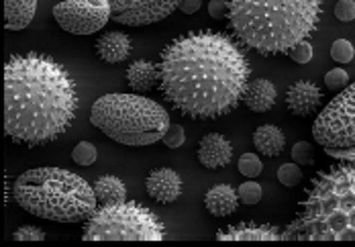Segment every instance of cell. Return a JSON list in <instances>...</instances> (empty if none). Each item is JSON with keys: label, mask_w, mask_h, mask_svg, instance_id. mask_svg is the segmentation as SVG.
Wrapping results in <instances>:
<instances>
[{"label": "cell", "mask_w": 355, "mask_h": 247, "mask_svg": "<svg viewBox=\"0 0 355 247\" xmlns=\"http://www.w3.org/2000/svg\"><path fill=\"white\" fill-rule=\"evenodd\" d=\"M15 203L39 219L55 223L86 221L98 207L94 186L64 168H33L15 180Z\"/></svg>", "instance_id": "5"}, {"label": "cell", "mask_w": 355, "mask_h": 247, "mask_svg": "<svg viewBox=\"0 0 355 247\" xmlns=\"http://www.w3.org/2000/svg\"><path fill=\"white\" fill-rule=\"evenodd\" d=\"M322 103V92L315 82L309 80H298L294 84H290V88L286 90V108L294 114V117H311L319 110Z\"/></svg>", "instance_id": "11"}, {"label": "cell", "mask_w": 355, "mask_h": 247, "mask_svg": "<svg viewBox=\"0 0 355 247\" xmlns=\"http://www.w3.org/2000/svg\"><path fill=\"white\" fill-rule=\"evenodd\" d=\"M278 180L284 184V186H298L302 182V170L298 168V164H282L280 170H278Z\"/></svg>", "instance_id": "28"}, {"label": "cell", "mask_w": 355, "mask_h": 247, "mask_svg": "<svg viewBox=\"0 0 355 247\" xmlns=\"http://www.w3.org/2000/svg\"><path fill=\"white\" fill-rule=\"evenodd\" d=\"M12 239L15 241H43L45 233H43V229H39L35 225H23L12 233Z\"/></svg>", "instance_id": "29"}, {"label": "cell", "mask_w": 355, "mask_h": 247, "mask_svg": "<svg viewBox=\"0 0 355 247\" xmlns=\"http://www.w3.org/2000/svg\"><path fill=\"white\" fill-rule=\"evenodd\" d=\"M94 194L101 205L116 203L127 198V186L116 176H101L94 182Z\"/></svg>", "instance_id": "21"}, {"label": "cell", "mask_w": 355, "mask_h": 247, "mask_svg": "<svg viewBox=\"0 0 355 247\" xmlns=\"http://www.w3.org/2000/svg\"><path fill=\"white\" fill-rule=\"evenodd\" d=\"M354 45L347 41V39H337L333 45H331V58L337 62V64H349L354 60Z\"/></svg>", "instance_id": "23"}, {"label": "cell", "mask_w": 355, "mask_h": 247, "mask_svg": "<svg viewBox=\"0 0 355 247\" xmlns=\"http://www.w3.org/2000/svg\"><path fill=\"white\" fill-rule=\"evenodd\" d=\"M261 160L255 153H243L239 157V172L245 178H255L261 174Z\"/></svg>", "instance_id": "27"}, {"label": "cell", "mask_w": 355, "mask_h": 247, "mask_svg": "<svg viewBox=\"0 0 355 247\" xmlns=\"http://www.w3.org/2000/svg\"><path fill=\"white\" fill-rule=\"evenodd\" d=\"M84 241H164L166 225L137 201H116L96 207L82 229Z\"/></svg>", "instance_id": "7"}, {"label": "cell", "mask_w": 355, "mask_h": 247, "mask_svg": "<svg viewBox=\"0 0 355 247\" xmlns=\"http://www.w3.org/2000/svg\"><path fill=\"white\" fill-rule=\"evenodd\" d=\"M37 10V0H4L6 31H23L31 25Z\"/></svg>", "instance_id": "17"}, {"label": "cell", "mask_w": 355, "mask_h": 247, "mask_svg": "<svg viewBox=\"0 0 355 247\" xmlns=\"http://www.w3.org/2000/svg\"><path fill=\"white\" fill-rule=\"evenodd\" d=\"M335 17L343 23H349L355 19V0H339L335 4Z\"/></svg>", "instance_id": "32"}, {"label": "cell", "mask_w": 355, "mask_h": 247, "mask_svg": "<svg viewBox=\"0 0 355 247\" xmlns=\"http://www.w3.org/2000/svg\"><path fill=\"white\" fill-rule=\"evenodd\" d=\"M251 64L245 47L220 29H194L159 53L157 90L174 110L194 121L233 112L245 101Z\"/></svg>", "instance_id": "1"}, {"label": "cell", "mask_w": 355, "mask_h": 247, "mask_svg": "<svg viewBox=\"0 0 355 247\" xmlns=\"http://www.w3.org/2000/svg\"><path fill=\"white\" fill-rule=\"evenodd\" d=\"M218 241H284V231L274 225L261 223H237L216 233Z\"/></svg>", "instance_id": "12"}, {"label": "cell", "mask_w": 355, "mask_h": 247, "mask_svg": "<svg viewBox=\"0 0 355 247\" xmlns=\"http://www.w3.org/2000/svg\"><path fill=\"white\" fill-rule=\"evenodd\" d=\"M233 160V145L220 133H207L198 143V162L209 168H225Z\"/></svg>", "instance_id": "14"}, {"label": "cell", "mask_w": 355, "mask_h": 247, "mask_svg": "<svg viewBox=\"0 0 355 247\" xmlns=\"http://www.w3.org/2000/svg\"><path fill=\"white\" fill-rule=\"evenodd\" d=\"M112 10V21L127 27H145L164 21L182 0H108Z\"/></svg>", "instance_id": "10"}, {"label": "cell", "mask_w": 355, "mask_h": 247, "mask_svg": "<svg viewBox=\"0 0 355 247\" xmlns=\"http://www.w3.org/2000/svg\"><path fill=\"white\" fill-rule=\"evenodd\" d=\"M96 147L90 142H80L73 151H71V160L78 164V166H92L96 162Z\"/></svg>", "instance_id": "22"}, {"label": "cell", "mask_w": 355, "mask_h": 247, "mask_svg": "<svg viewBox=\"0 0 355 247\" xmlns=\"http://www.w3.org/2000/svg\"><path fill=\"white\" fill-rule=\"evenodd\" d=\"M90 123L107 137L121 145L145 147L164 139L170 129V114L166 108L137 94H105L90 112Z\"/></svg>", "instance_id": "6"}, {"label": "cell", "mask_w": 355, "mask_h": 247, "mask_svg": "<svg viewBox=\"0 0 355 247\" xmlns=\"http://www.w3.org/2000/svg\"><path fill=\"white\" fill-rule=\"evenodd\" d=\"M182 178L178 176V172H174L172 168H157L151 170L149 176L145 180V190L147 194L162 203V205H170L180 198L182 194Z\"/></svg>", "instance_id": "13"}, {"label": "cell", "mask_w": 355, "mask_h": 247, "mask_svg": "<svg viewBox=\"0 0 355 247\" xmlns=\"http://www.w3.org/2000/svg\"><path fill=\"white\" fill-rule=\"evenodd\" d=\"M200 4H202V0H182L180 2V10L184 15H194L200 8Z\"/></svg>", "instance_id": "35"}, {"label": "cell", "mask_w": 355, "mask_h": 247, "mask_svg": "<svg viewBox=\"0 0 355 247\" xmlns=\"http://www.w3.org/2000/svg\"><path fill=\"white\" fill-rule=\"evenodd\" d=\"M55 23L71 35H92L112 19L108 0H62L53 6Z\"/></svg>", "instance_id": "9"}, {"label": "cell", "mask_w": 355, "mask_h": 247, "mask_svg": "<svg viewBox=\"0 0 355 247\" xmlns=\"http://www.w3.org/2000/svg\"><path fill=\"white\" fill-rule=\"evenodd\" d=\"M127 84L135 92H149L157 86V64L147 60H137L127 68Z\"/></svg>", "instance_id": "20"}, {"label": "cell", "mask_w": 355, "mask_h": 247, "mask_svg": "<svg viewBox=\"0 0 355 247\" xmlns=\"http://www.w3.org/2000/svg\"><path fill=\"white\" fill-rule=\"evenodd\" d=\"M292 162L298 166H313L315 164V147L309 142H298L292 147Z\"/></svg>", "instance_id": "24"}, {"label": "cell", "mask_w": 355, "mask_h": 247, "mask_svg": "<svg viewBox=\"0 0 355 247\" xmlns=\"http://www.w3.org/2000/svg\"><path fill=\"white\" fill-rule=\"evenodd\" d=\"M209 15L216 21L225 19L227 17V0H211L209 2Z\"/></svg>", "instance_id": "34"}, {"label": "cell", "mask_w": 355, "mask_h": 247, "mask_svg": "<svg viewBox=\"0 0 355 247\" xmlns=\"http://www.w3.org/2000/svg\"><path fill=\"white\" fill-rule=\"evenodd\" d=\"M324 153L329 157H335L337 162H354L355 145L352 147H324Z\"/></svg>", "instance_id": "33"}, {"label": "cell", "mask_w": 355, "mask_h": 247, "mask_svg": "<svg viewBox=\"0 0 355 247\" xmlns=\"http://www.w3.org/2000/svg\"><path fill=\"white\" fill-rule=\"evenodd\" d=\"M96 56L101 62L105 64H123L125 60H129L131 51H133V41L131 37L121 33V31H107L105 35L96 39Z\"/></svg>", "instance_id": "15"}, {"label": "cell", "mask_w": 355, "mask_h": 247, "mask_svg": "<svg viewBox=\"0 0 355 247\" xmlns=\"http://www.w3.org/2000/svg\"><path fill=\"white\" fill-rule=\"evenodd\" d=\"M239 194L233 186L229 184H216L213 186L207 196H205V207L213 216H229L237 211L239 205Z\"/></svg>", "instance_id": "16"}, {"label": "cell", "mask_w": 355, "mask_h": 247, "mask_svg": "<svg viewBox=\"0 0 355 247\" xmlns=\"http://www.w3.org/2000/svg\"><path fill=\"white\" fill-rule=\"evenodd\" d=\"M164 145L170 147V149H176V147H182L184 142H186V133H184V127L182 125H170V129L166 131L164 135Z\"/></svg>", "instance_id": "30"}, {"label": "cell", "mask_w": 355, "mask_h": 247, "mask_svg": "<svg viewBox=\"0 0 355 247\" xmlns=\"http://www.w3.org/2000/svg\"><path fill=\"white\" fill-rule=\"evenodd\" d=\"M313 137L322 147L355 145V82L320 110L313 123Z\"/></svg>", "instance_id": "8"}, {"label": "cell", "mask_w": 355, "mask_h": 247, "mask_svg": "<svg viewBox=\"0 0 355 247\" xmlns=\"http://www.w3.org/2000/svg\"><path fill=\"white\" fill-rule=\"evenodd\" d=\"M237 194H239V201L243 205H257L261 201V186L257 182H243L239 188H237Z\"/></svg>", "instance_id": "25"}, {"label": "cell", "mask_w": 355, "mask_h": 247, "mask_svg": "<svg viewBox=\"0 0 355 247\" xmlns=\"http://www.w3.org/2000/svg\"><path fill=\"white\" fill-rule=\"evenodd\" d=\"M288 56L292 58L294 64H309V62L313 60V45H311L309 41H302V43H298Z\"/></svg>", "instance_id": "31"}, {"label": "cell", "mask_w": 355, "mask_h": 247, "mask_svg": "<svg viewBox=\"0 0 355 247\" xmlns=\"http://www.w3.org/2000/svg\"><path fill=\"white\" fill-rule=\"evenodd\" d=\"M80 106L70 70L41 51L15 53L4 64V135L39 147L71 127Z\"/></svg>", "instance_id": "2"}, {"label": "cell", "mask_w": 355, "mask_h": 247, "mask_svg": "<svg viewBox=\"0 0 355 247\" xmlns=\"http://www.w3.org/2000/svg\"><path fill=\"white\" fill-rule=\"evenodd\" d=\"M278 99V90L276 86L266 80V78H257L249 84L248 94H245V106L253 112H268L276 105Z\"/></svg>", "instance_id": "18"}, {"label": "cell", "mask_w": 355, "mask_h": 247, "mask_svg": "<svg viewBox=\"0 0 355 247\" xmlns=\"http://www.w3.org/2000/svg\"><path fill=\"white\" fill-rule=\"evenodd\" d=\"M322 17V0H227V31L263 58L290 53L309 41Z\"/></svg>", "instance_id": "3"}, {"label": "cell", "mask_w": 355, "mask_h": 247, "mask_svg": "<svg viewBox=\"0 0 355 247\" xmlns=\"http://www.w3.org/2000/svg\"><path fill=\"white\" fill-rule=\"evenodd\" d=\"M324 86L333 92H341L343 88L349 86V74L341 68H335V70L327 71L324 76Z\"/></svg>", "instance_id": "26"}, {"label": "cell", "mask_w": 355, "mask_h": 247, "mask_svg": "<svg viewBox=\"0 0 355 247\" xmlns=\"http://www.w3.org/2000/svg\"><path fill=\"white\" fill-rule=\"evenodd\" d=\"M284 237L290 241H355V160L327 166L311 178Z\"/></svg>", "instance_id": "4"}, {"label": "cell", "mask_w": 355, "mask_h": 247, "mask_svg": "<svg viewBox=\"0 0 355 247\" xmlns=\"http://www.w3.org/2000/svg\"><path fill=\"white\" fill-rule=\"evenodd\" d=\"M255 149L266 157H278L286 147V135L276 125H261L253 133Z\"/></svg>", "instance_id": "19"}]
</instances>
